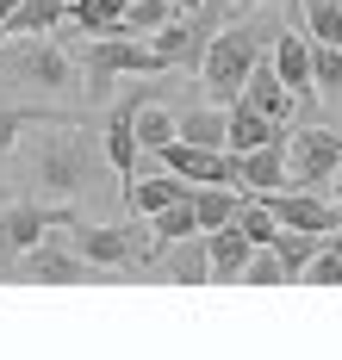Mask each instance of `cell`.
I'll return each mask as SVG.
<instances>
[{
  "instance_id": "6da1fadb",
  "label": "cell",
  "mask_w": 342,
  "mask_h": 360,
  "mask_svg": "<svg viewBox=\"0 0 342 360\" xmlns=\"http://www.w3.org/2000/svg\"><path fill=\"white\" fill-rule=\"evenodd\" d=\"M106 174H113L106 143L94 149V137H81L75 124H56L32 143V180L44 199H94Z\"/></svg>"
},
{
  "instance_id": "7a4b0ae2",
  "label": "cell",
  "mask_w": 342,
  "mask_h": 360,
  "mask_svg": "<svg viewBox=\"0 0 342 360\" xmlns=\"http://www.w3.org/2000/svg\"><path fill=\"white\" fill-rule=\"evenodd\" d=\"M274 37L280 32L262 25V19H236V25H224V32L205 44L199 81H205V94H212L218 106H236V100H243V81H249V69L274 50Z\"/></svg>"
},
{
  "instance_id": "3957f363",
  "label": "cell",
  "mask_w": 342,
  "mask_h": 360,
  "mask_svg": "<svg viewBox=\"0 0 342 360\" xmlns=\"http://www.w3.org/2000/svg\"><path fill=\"white\" fill-rule=\"evenodd\" d=\"M168 63L156 56V44H144V37H87V100H106L113 94L118 75H162Z\"/></svg>"
},
{
  "instance_id": "277c9868",
  "label": "cell",
  "mask_w": 342,
  "mask_h": 360,
  "mask_svg": "<svg viewBox=\"0 0 342 360\" xmlns=\"http://www.w3.org/2000/svg\"><path fill=\"white\" fill-rule=\"evenodd\" d=\"M13 280L19 286H87V280H113V267H94L69 236H44L38 249L19 255Z\"/></svg>"
},
{
  "instance_id": "5b68a950",
  "label": "cell",
  "mask_w": 342,
  "mask_h": 360,
  "mask_svg": "<svg viewBox=\"0 0 342 360\" xmlns=\"http://www.w3.org/2000/svg\"><path fill=\"white\" fill-rule=\"evenodd\" d=\"M218 6H224V0H199V6H181L168 25H156L150 32L156 56H162L168 69H199V63H205V44L218 37Z\"/></svg>"
},
{
  "instance_id": "8992f818",
  "label": "cell",
  "mask_w": 342,
  "mask_h": 360,
  "mask_svg": "<svg viewBox=\"0 0 342 360\" xmlns=\"http://www.w3.org/2000/svg\"><path fill=\"white\" fill-rule=\"evenodd\" d=\"M0 75H6V81H19V87H32V94H69V87H75L69 56H63L44 32L19 37L13 50H0Z\"/></svg>"
},
{
  "instance_id": "52a82bcc",
  "label": "cell",
  "mask_w": 342,
  "mask_h": 360,
  "mask_svg": "<svg viewBox=\"0 0 342 360\" xmlns=\"http://www.w3.org/2000/svg\"><path fill=\"white\" fill-rule=\"evenodd\" d=\"M69 243H75L94 267H150V249H144V224H137V212L125 217V224H87V217H75L69 224Z\"/></svg>"
},
{
  "instance_id": "ba28073f",
  "label": "cell",
  "mask_w": 342,
  "mask_h": 360,
  "mask_svg": "<svg viewBox=\"0 0 342 360\" xmlns=\"http://www.w3.org/2000/svg\"><path fill=\"white\" fill-rule=\"evenodd\" d=\"M286 155H293V186H311V193H330L342 174V131H324V124H305L286 137Z\"/></svg>"
},
{
  "instance_id": "9c48e42d",
  "label": "cell",
  "mask_w": 342,
  "mask_h": 360,
  "mask_svg": "<svg viewBox=\"0 0 342 360\" xmlns=\"http://www.w3.org/2000/svg\"><path fill=\"white\" fill-rule=\"evenodd\" d=\"M150 280H162V286H212L205 230H193L181 243H162V255H150Z\"/></svg>"
},
{
  "instance_id": "30bf717a",
  "label": "cell",
  "mask_w": 342,
  "mask_h": 360,
  "mask_svg": "<svg viewBox=\"0 0 342 360\" xmlns=\"http://www.w3.org/2000/svg\"><path fill=\"white\" fill-rule=\"evenodd\" d=\"M50 224H56V212H44V205H6L0 212V280H13L19 255L38 249L50 236Z\"/></svg>"
},
{
  "instance_id": "8fae6325",
  "label": "cell",
  "mask_w": 342,
  "mask_h": 360,
  "mask_svg": "<svg viewBox=\"0 0 342 360\" xmlns=\"http://www.w3.org/2000/svg\"><path fill=\"white\" fill-rule=\"evenodd\" d=\"M274 217L286 224V230H317V236H330L336 230V205L324 199V193H311V186H280V193H262Z\"/></svg>"
},
{
  "instance_id": "7c38bea8",
  "label": "cell",
  "mask_w": 342,
  "mask_h": 360,
  "mask_svg": "<svg viewBox=\"0 0 342 360\" xmlns=\"http://www.w3.org/2000/svg\"><path fill=\"white\" fill-rule=\"evenodd\" d=\"M274 69L286 75V87H293V100H299V112L311 106V94H317V69H311V32L305 25H280V37H274Z\"/></svg>"
},
{
  "instance_id": "4fadbf2b",
  "label": "cell",
  "mask_w": 342,
  "mask_h": 360,
  "mask_svg": "<svg viewBox=\"0 0 342 360\" xmlns=\"http://www.w3.org/2000/svg\"><path fill=\"white\" fill-rule=\"evenodd\" d=\"M205 249H212V286H243V267L255 255V236L230 217L218 230H205Z\"/></svg>"
},
{
  "instance_id": "5bb4252c",
  "label": "cell",
  "mask_w": 342,
  "mask_h": 360,
  "mask_svg": "<svg viewBox=\"0 0 342 360\" xmlns=\"http://www.w3.org/2000/svg\"><path fill=\"white\" fill-rule=\"evenodd\" d=\"M236 180H243L249 193H280V186H293L286 137H274V143H262V149H243V155H236Z\"/></svg>"
},
{
  "instance_id": "9a60e30c",
  "label": "cell",
  "mask_w": 342,
  "mask_h": 360,
  "mask_svg": "<svg viewBox=\"0 0 342 360\" xmlns=\"http://www.w3.org/2000/svg\"><path fill=\"white\" fill-rule=\"evenodd\" d=\"M137 106H144V100H137V94H131V100H118V112L113 118H106V162H113V174H118V186H125V193H131V180H137Z\"/></svg>"
},
{
  "instance_id": "2e32d148",
  "label": "cell",
  "mask_w": 342,
  "mask_h": 360,
  "mask_svg": "<svg viewBox=\"0 0 342 360\" xmlns=\"http://www.w3.org/2000/svg\"><path fill=\"white\" fill-rule=\"evenodd\" d=\"M243 100H249V106H262V112H274V118H293V112H299L293 87H286V75L274 69V50H267L262 63L249 69V81H243Z\"/></svg>"
},
{
  "instance_id": "e0dca14e",
  "label": "cell",
  "mask_w": 342,
  "mask_h": 360,
  "mask_svg": "<svg viewBox=\"0 0 342 360\" xmlns=\"http://www.w3.org/2000/svg\"><path fill=\"white\" fill-rule=\"evenodd\" d=\"M193 193V180L187 174H175V168H162V174H144V180H131V193H125V205L137 217H156L162 205H175V199H187Z\"/></svg>"
},
{
  "instance_id": "ac0fdd59",
  "label": "cell",
  "mask_w": 342,
  "mask_h": 360,
  "mask_svg": "<svg viewBox=\"0 0 342 360\" xmlns=\"http://www.w3.org/2000/svg\"><path fill=\"white\" fill-rule=\"evenodd\" d=\"M274 137H286V118H274V112L249 106V100H236V106H230V149H236V155H243V149L274 143Z\"/></svg>"
},
{
  "instance_id": "d6986e66",
  "label": "cell",
  "mask_w": 342,
  "mask_h": 360,
  "mask_svg": "<svg viewBox=\"0 0 342 360\" xmlns=\"http://www.w3.org/2000/svg\"><path fill=\"white\" fill-rule=\"evenodd\" d=\"M243 199H249V186H193V217H199V230L230 224V217L243 212Z\"/></svg>"
},
{
  "instance_id": "ffe728a7",
  "label": "cell",
  "mask_w": 342,
  "mask_h": 360,
  "mask_svg": "<svg viewBox=\"0 0 342 360\" xmlns=\"http://www.w3.org/2000/svg\"><path fill=\"white\" fill-rule=\"evenodd\" d=\"M125 6H131V0H75L69 19H75L87 37H113V32H125Z\"/></svg>"
},
{
  "instance_id": "44dd1931",
  "label": "cell",
  "mask_w": 342,
  "mask_h": 360,
  "mask_svg": "<svg viewBox=\"0 0 342 360\" xmlns=\"http://www.w3.org/2000/svg\"><path fill=\"white\" fill-rule=\"evenodd\" d=\"M267 249H274L280 261H286V274H293V280H305V267L317 261V249H324V236H317V230H286V224H280V236H274Z\"/></svg>"
},
{
  "instance_id": "7402d4cb",
  "label": "cell",
  "mask_w": 342,
  "mask_h": 360,
  "mask_svg": "<svg viewBox=\"0 0 342 360\" xmlns=\"http://www.w3.org/2000/svg\"><path fill=\"white\" fill-rule=\"evenodd\" d=\"M181 137L187 143H205V149H230V112H212V106L181 112Z\"/></svg>"
},
{
  "instance_id": "603a6c76",
  "label": "cell",
  "mask_w": 342,
  "mask_h": 360,
  "mask_svg": "<svg viewBox=\"0 0 342 360\" xmlns=\"http://www.w3.org/2000/svg\"><path fill=\"white\" fill-rule=\"evenodd\" d=\"M293 19H299L317 44H342V0H299Z\"/></svg>"
},
{
  "instance_id": "cb8c5ba5",
  "label": "cell",
  "mask_w": 342,
  "mask_h": 360,
  "mask_svg": "<svg viewBox=\"0 0 342 360\" xmlns=\"http://www.w3.org/2000/svg\"><path fill=\"white\" fill-rule=\"evenodd\" d=\"M181 13V0H131L125 6V37H150L156 25H168Z\"/></svg>"
},
{
  "instance_id": "d4e9b609",
  "label": "cell",
  "mask_w": 342,
  "mask_h": 360,
  "mask_svg": "<svg viewBox=\"0 0 342 360\" xmlns=\"http://www.w3.org/2000/svg\"><path fill=\"white\" fill-rule=\"evenodd\" d=\"M311 69H317V94L336 106L342 100V44H317L311 37Z\"/></svg>"
},
{
  "instance_id": "484cf974",
  "label": "cell",
  "mask_w": 342,
  "mask_h": 360,
  "mask_svg": "<svg viewBox=\"0 0 342 360\" xmlns=\"http://www.w3.org/2000/svg\"><path fill=\"white\" fill-rule=\"evenodd\" d=\"M150 230H156V243H181V236H193V230H199V217H193V193H187V199H175V205H162V212L150 217Z\"/></svg>"
},
{
  "instance_id": "4316f807",
  "label": "cell",
  "mask_w": 342,
  "mask_h": 360,
  "mask_svg": "<svg viewBox=\"0 0 342 360\" xmlns=\"http://www.w3.org/2000/svg\"><path fill=\"white\" fill-rule=\"evenodd\" d=\"M175 137H181V118H175V112L137 106V143L144 149H162V143H175Z\"/></svg>"
},
{
  "instance_id": "83f0119b",
  "label": "cell",
  "mask_w": 342,
  "mask_h": 360,
  "mask_svg": "<svg viewBox=\"0 0 342 360\" xmlns=\"http://www.w3.org/2000/svg\"><path fill=\"white\" fill-rule=\"evenodd\" d=\"M305 286H342V230H330V236H324L317 261L305 267Z\"/></svg>"
},
{
  "instance_id": "f1b7e54d",
  "label": "cell",
  "mask_w": 342,
  "mask_h": 360,
  "mask_svg": "<svg viewBox=\"0 0 342 360\" xmlns=\"http://www.w3.org/2000/svg\"><path fill=\"white\" fill-rule=\"evenodd\" d=\"M293 274H286V261L274 249H255L249 255V267H243V286H286Z\"/></svg>"
},
{
  "instance_id": "f546056e",
  "label": "cell",
  "mask_w": 342,
  "mask_h": 360,
  "mask_svg": "<svg viewBox=\"0 0 342 360\" xmlns=\"http://www.w3.org/2000/svg\"><path fill=\"white\" fill-rule=\"evenodd\" d=\"M32 118H38V112H0V155H13V143L25 137Z\"/></svg>"
},
{
  "instance_id": "4dcf8cb0",
  "label": "cell",
  "mask_w": 342,
  "mask_h": 360,
  "mask_svg": "<svg viewBox=\"0 0 342 360\" xmlns=\"http://www.w3.org/2000/svg\"><path fill=\"white\" fill-rule=\"evenodd\" d=\"M19 13V0H0V32H6V19Z\"/></svg>"
},
{
  "instance_id": "1f68e13d",
  "label": "cell",
  "mask_w": 342,
  "mask_h": 360,
  "mask_svg": "<svg viewBox=\"0 0 342 360\" xmlns=\"http://www.w3.org/2000/svg\"><path fill=\"white\" fill-rule=\"evenodd\" d=\"M336 230H342V186H336Z\"/></svg>"
},
{
  "instance_id": "d6a6232c",
  "label": "cell",
  "mask_w": 342,
  "mask_h": 360,
  "mask_svg": "<svg viewBox=\"0 0 342 360\" xmlns=\"http://www.w3.org/2000/svg\"><path fill=\"white\" fill-rule=\"evenodd\" d=\"M336 186H342V174H336Z\"/></svg>"
}]
</instances>
